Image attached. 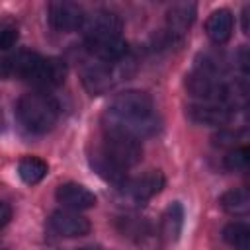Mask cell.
Wrapping results in <instances>:
<instances>
[{"label":"cell","instance_id":"2","mask_svg":"<svg viewBox=\"0 0 250 250\" xmlns=\"http://www.w3.org/2000/svg\"><path fill=\"white\" fill-rule=\"evenodd\" d=\"M121 18L111 10H94L86 14L82 31L88 51L102 62L113 64L127 55V43L121 37Z\"/></svg>","mask_w":250,"mask_h":250},{"label":"cell","instance_id":"14","mask_svg":"<svg viewBox=\"0 0 250 250\" xmlns=\"http://www.w3.org/2000/svg\"><path fill=\"white\" fill-rule=\"evenodd\" d=\"M98 61V59H96ZM113 70H111V64L107 62H94V64H88L82 72V80H84V86L88 88L90 94L98 96V94H104L105 90H109L113 86Z\"/></svg>","mask_w":250,"mask_h":250},{"label":"cell","instance_id":"11","mask_svg":"<svg viewBox=\"0 0 250 250\" xmlns=\"http://www.w3.org/2000/svg\"><path fill=\"white\" fill-rule=\"evenodd\" d=\"M166 180H164V174L160 170H148L145 172L143 176H137L133 180L127 182V186L123 188L135 201L139 203H145L148 199H152L154 195H158L164 188Z\"/></svg>","mask_w":250,"mask_h":250},{"label":"cell","instance_id":"9","mask_svg":"<svg viewBox=\"0 0 250 250\" xmlns=\"http://www.w3.org/2000/svg\"><path fill=\"white\" fill-rule=\"evenodd\" d=\"M189 121L197 125H207V127H219L230 121L234 107L227 104H209V102H193L186 109Z\"/></svg>","mask_w":250,"mask_h":250},{"label":"cell","instance_id":"13","mask_svg":"<svg viewBox=\"0 0 250 250\" xmlns=\"http://www.w3.org/2000/svg\"><path fill=\"white\" fill-rule=\"evenodd\" d=\"M232 27H234V20H232L230 10H227V8H219V10L211 12L205 21V33L215 45L227 43L232 35Z\"/></svg>","mask_w":250,"mask_h":250},{"label":"cell","instance_id":"22","mask_svg":"<svg viewBox=\"0 0 250 250\" xmlns=\"http://www.w3.org/2000/svg\"><path fill=\"white\" fill-rule=\"evenodd\" d=\"M12 219V207L6 201H0V229H4Z\"/></svg>","mask_w":250,"mask_h":250},{"label":"cell","instance_id":"20","mask_svg":"<svg viewBox=\"0 0 250 250\" xmlns=\"http://www.w3.org/2000/svg\"><path fill=\"white\" fill-rule=\"evenodd\" d=\"M248 156H250V152H248L246 146H234V148H230L227 152L223 164H225L227 170L238 172V170H244L248 166Z\"/></svg>","mask_w":250,"mask_h":250},{"label":"cell","instance_id":"3","mask_svg":"<svg viewBox=\"0 0 250 250\" xmlns=\"http://www.w3.org/2000/svg\"><path fill=\"white\" fill-rule=\"evenodd\" d=\"M4 68L8 74L18 76L39 92H47L57 88L66 78V64L57 57H43L35 51H18L16 55L4 61Z\"/></svg>","mask_w":250,"mask_h":250},{"label":"cell","instance_id":"19","mask_svg":"<svg viewBox=\"0 0 250 250\" xmlns=\"http://www.w3.org/2000/svg\"><path fill=\"white\" fill-rule=\"evenodd\" d=\"M223 240L232 250H250V227L242 221H232L223 229Z\"/></svg>","mask_w":250,"mask_h":250},{"label":"cell","instance_id":"21","mask_svg":"<svg viewBox=\"0 0 250 250\" xmlns=\"http://www.w3.org/2000/svg\"><path fill=\"white\" fill-rule=\"evenodd\" d=\"M18 27L12 23H4L0 25V51H8L18 43Z\"/></svg>","mask_w":250,"mask_h":250},{"label":"cell","instance_id":"18","mask_svg":"<svg viewBox=\"0 0 250 250\" xmlns=\"http://www.w3.org/2000/svg\"><path fill=\"white\" fill-rule=\"evenodd\" d=\"M49 172V166L45 160L37 158V156H23L18 162V176L21 178L23 184L27 186H35L39 184Z\"/></svg>","mask_w":250,"mask_h":250},{"label":"cell","instance_id":"24","mask_svg":"<svg viewBox=\"0 0 250 250\" xmlns=\"http://www.w3.org/2000/svg\"><path fill=\"white\" fill-rule=\"evenodd\" d=\"M84 250H90V248H84Z\"/></svg>","mask_w":250,"mask_h":250},{"label":"cell","instance_id":"8","mask_svg":"<svg viewBox=\"0 0 250 250\" xmlns=\"http://www.w3.org/2000/svg\"><path fill=\"white\" fill-rule=\"evenodd\" d=\"M49 227L53 232L64 238H74V236H84L90 232L92 225L90 221L80 215V211L72 209H57L49 217Z\"/></svg>","mask_w":250,"mask_h":250},{"label":"cell","instance_id":"5","mask_svg":"<svg viewBox=\"0 0 250 250\" xmlns=\"http://www.w3.org/2000/svg\"><path fill=\"white\" fill-rule=\"evenodd\" d=\"M188 92L195 98V102H209V104H227L232 105V86L225 80V76H217L205 70L195 68L186 78Z\"/></svg>","mask_w":250,"mask_h":250},{"label":"cell","instance_id":"1","mask_svg":"<svg viewBox=\"0 0 250 250\" xmlns=\"http://www.w3.org/2000/svg\"><path fill=\"white\" fill-rule=\"evenodd\" d=\"M102 121L104 131H119L139 141L154 135L160 127L154 100L143 90H125L117 94L107 105Z\"/></svg>","mask_w":250,"mask_h":250},{"label":"cell","instance_id":"12","mask_svg":"<svg viewBox=\"0 0 250 250\" xmlns=\"http://www.w3.org/2000/svg\"><path fill=\"white\" fill-rule=\"evenodd\" d=\"M55 197L64 209H72V211H84V209H92L96 205L94 191H90L86 186L76 184V182L61 184L57 188Z\"/></svg>","mask_w":250,"mask_h":250},{"label":"cell","instance_id":"17","mask_svg":"<svg viewBox=\"0 0 250 250\" xmlns=\"http://www.w3.org/2000/svg\"><path fill=\"white\" fill-rule=\"evenodd\" d=\"M182 227H184V207L174 201L166 207L164 215H162V221H160V234L166 242H176L180 238V232H182Z\"/></svg>","mask_w":250,"mask_h":250},{"label":"cell","instance_id":"10","mask_svg":"<svg viewBox=\"0 0 250 250\" xmlns=\"http://www.w3.org/2000/svg\"><path fill=\"white\" fill-rule=\"evenodd\" d=\"M195 20V4L180 2L166 12V39L170 43L182 41Z\"/></svg>","mask_w":250,"mask_h":250},{"label":"cell","instance_id":"23","mask_svg":"<svg viewBox=\"0 0 250 250\" xmlns=\"http://www.w3.org/2000/svg\"><path fill=\"white\" fill-rule=\"evenodd\" d=\"M242 31L248 33V6H244L242 10Z\"/></svg>","mask_w":250,"mask_h":250},{"label":"cell","instance_id":"6","mask_svg":"<svg viewBox=\"0 0 250 250\" xmlns=\"http://www.w3.org/2000/svg\"><path fill=\"white\" fill-rule=\"evenodd\" d=\"M98 148L105 158H109L113 164H117L123 170L137 166L143 158L141 141L119 131H104V137Z\"/></svg>","mask_w":250,"mask_h":250},{"label":"cell","instance_id":"4","mask_svg":"<svg viewBox=\"0 0 250 250\" xmlns=\"http://www.w3.org/2000/svg\"><path fill=\"white\" fill-rule=\"evenodd\" d=\"M16 115L20 125L31 135L49 133L61 115L59 102L47 92H29L23 94L16 104Z\"/></svg>","mask_w":250,"mask_h":250},{"label":"cell","instance_id":"16","mask_svg":"<svg viewBox=\"0 0 250 250\" xmlns=\"http://www.w3.org/2000/svg\"><path fill=\"white\" fill-rule=\"evenodd\" d=\"M219 205L232 217H244L250 211V193L246 188H230L219 197Z\"/></svg>","mask_w":250,"mask_h":250},{"label":"cell","instance_id":"15","mask_svg":"<svg viewBox=\"0 0 250 250\" xmlns=\"http://www.w3.org/2000/svg\"><path fill=\"white\" fill-rule=\"evenodd\" d=\"M90 166H92V168H94L105 182L113 184V186L119 188V189H123V188L127 186V182H129V178H127V170L119 168V166L113 164L109 158H105V156L100 152L98 146H96L94 152L90 154Z\"/></svg>","mask_w":250,"mask_h":250},{"label":"cell","instance_id":"7","mask_svg":"<svg viewBox=\"0 0 250 250\" xmlns=\"http://www.w3.org/2000/svg\"><path fill=\"white\" fill-rule=\"evenodd\" d=\"M47 20L55 31L70 33V31L82 29L84 20H86V12L76 2L59 0V2H51L47 6Z\"/></svg>","mask_w":250,"mask_h":250}]
</instances>
